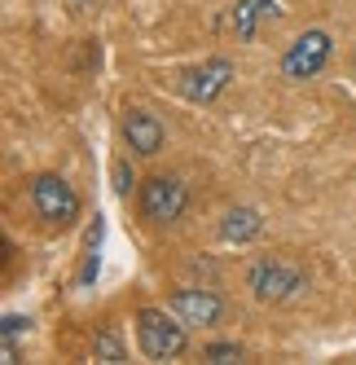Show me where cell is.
<instances>
[{
    "label": "cell",
    "mask_w": 356,
    "mask_h": 365,
    "mask_svg": "<svg viewBox=\"0 0 356 365\" xmlns=\"http://www.w3.org/2000/svg\"><path fill=\"white\" fill-rule=\"evenodd\" d=\"M31 212L48 229H66V225L80 220V194H75L62 176L40 172V176H31Z\"/></svg>",
    "instance_id": "1"
},
{
    "label": "cell",
    "mask_w": 356,
    "mask_h": 365,
    "mask_svg": "<svg viewBox=\"0 0 356 365\" xmlns=\"http://www.w3.org/2000/svg\"><path fill=\"white\" fill-rule=\"evenodd\" d=\"M185 326L172 322L163 308H141L137 312V348L150 356V361H172L185 352Z\"/></svg>",
    "instance_id": "2"
},
{
    "label": "cell",
    "mask_w": 356,
    "mask_h": 365,
    "mask_svg": "<svg viewBox=\"0 0 356 365\" xmlns=\"http://www.w3.org/2000/svg\"><path fill=\"white\" fill-rule=\"evenodd\" d=\"M299 286H303V273L295 264H286V259H277V255H264V259H256V264L246 269V291L260 304H282V299H290L299 291Z\"/></svg>",
    "instance_id": "3"
},
{
    "label": "cell",
    "mask_w": 356,
    "mask_h": 365,
    "mask_svg": "<svg viewBox=\"0 0 356 365\" xmlns=\"http://www.w3.org/2000/svg\"><path fill=\"white\" fill-rule=\"evenodd\" d=\"M185 202H189V190H185L181 176H150L145 185H141V216H145L150 225H172V220H181Z\"/></svg>",
    "instance_id": "4"
},
{
    "label": "cell",
    "mask_w": 356,
    "mask_h": 365,
    "mask_svg": "<svg viewBox=\"0 0 356 365\" xmlns=\"http://www.w3.org/2000/svg\"><path fill=\"white\" fill-rule=\"evenodd\" d=\"M330 62V31H303L299 40H290V48L282 53V75L286 80H313V75Z\"/></svg>",
    "instance_id": "5"
},
{
    "label": "cell",
    "mask_w": 356,
    "mask_h": 365,
    "mask_svg": "<svg viewBox=\"0 0 356 365\" xmlns=\"http://www.w3.org/2000/svg\"><path fill=\"white\" fill-rule=\"evenodd\" d=\"M229 80H234V62H229V58H211V62H202V66H194L185 75L181 93L189 101H198V106H207V101H216L229 88Z\"/></svg>",
    "instance_id": "6"
},
{
    "label": "cell",
    "mask_w": 356,
    "mask_h": 365,
    "mask_svg": "<svg viewBox=\"0 0 356 365\" xmlns=\"http://www.w3.org/2000/svg\"><path fill=\"white\" fill-rule=\"evenodd\" d=\"M172 308L176 317H181L185 326H216L220 322V295L216 291H198V286H181V291H172Z\"/></svg>",
    "instance_id": "7"
},
{
    "label": "cell",
    "mask_w": 356,
    "mask_h": 365,
    "mask_svg": "<svg viewBox=\"0 0 356 365\" xmlns=\"http://www.w3.org/2000/svg\"><path fill=\"white\" fill-rule=\"evenodd\" d=\"M123 137H128V150L137 154H159L163 150V123L150 115V110H128V119H123Z\"/></svg>",
    "instance_id": "8"
},
{
    "label": "cell",
    "mask_w": 356,
    "mask_h": 365,
    "mask_svg": "<svg viewBox=\"0 0 356 365\" xmlns=\"http://www.w3.org/2000/svg\"><path fill=\"white\" fill-rule=\"evenodd\" d=\"M273 14H277L273 0H238L234 14H229V22H234V36H238V40H256L260 22L273 18Z\"/></svg>",
    "instance_id": "9"
},
{
    "label": "cell",
    "mask_w": 356,
    "mask_h": 365,
    "mask_svg": "<svg viewBox=\"0 0 356 365\" xmlns=\"http://www.w3.org/2000/svg\"><path fill=\"white\" fill-rule=\"evenodd\" d=\"M260 229H264V220H260L256 207H234V212H224V220H220V238L242 247V242L256 238Z\"/></svg>",
    "instance_id": "10"
},
{
    "label": "cell",
    "mask_w": 356,
    "mask_h": 365,
    "mask_svg": "<svg viewBox=\"0 0 356 365\" xmlns=\"http://www.w3.org/2000/svg\"><path fill=\"white\" fill-rule=\"evenodd\" d=\"M93 356H97V361H123L128 352H123V344L115 339V330H101V334L93 339Z\"/></svg>",
    "instance_id": "11"
},
{
    "label": "cell",
    "mask_w": 356,
    "mask_h": 365,
    "mask_svg": "<svg viewBox=\"0 0 356 365\" xmlns=\"http://www.w3.org/2000/svg\"><path fill=\"white\" fill-rule=\"evenodd\" d=\"M238 356H242L238 344H211L207 348V361H238Z\"/></svg>",
    "instance_id": "12"
},
{
    "label": "cell",
    "mask_w": 356,
    "mask_h": 365,
    "mask_svg": "<svg viewBox=\"0 0 356 365\" xmlns=\"http://www.w3.org/2000/svg\"><path fill=\"white\" fill-rule=\"evenodd\" d=\"M115 190H119V194H128V190H132V172L123 168V163H115Z\"/></svg>",
    "instance_id": "13"
},
{
    "label": "cell",
    "mask_w": 356,
    "mask_h": 365,
    "mask_svg": "<svg viewBox=\"0 0 356 365\" xmlns=\"http://www.w3.org/2000/svg\"><path fill=\"white\" fill-rule=\"evenodd\" d=\"M0 361H5V365L18 361V344H14V339H5V344H0Z\"/></svg>",
    "instance_id": "14"
},
{
    "label": "cell",
    "mask_w": 356,
    "mask_h": 365,
    "mask_svg": "<svg viewBox=\"0 0 356 365\" xmlns=\"http://www.w3.org/2000/svg\"><path fill=\"white\" fill-rule=\"evenodd\" d=\"M352 71H356V53H352Z\"/></svg>",
    "instance_id": "15"
}]
</instances>
